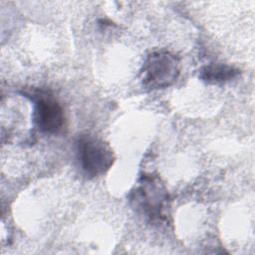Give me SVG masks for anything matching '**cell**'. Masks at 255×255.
Returning a JSON list of instances; mask_svg holds the SVG:
<instances>
[{"instance_id": "7a4b0ae2", "label": "cell", "mask_w": 255, "mask_h": 255, "mask_svg": "<svg viewBox=\"0 0 255 255\" xmlns=\"http://www.w3.org/2000/svg\"><path fill=\"white\" fill-rule=\"evenodd\" d=\"M79 165L88 177L106 173L116 159L111 145L104 139L91 134H81L76 140Z\"/></svg>"}, {"instance_id": "6da1fadb", "label": "cell", "mask_w": 255, "mask_h": 255, "mask_svg": "<svg viewBox=\"0 0 255 255\" xmlns=\"http://www.w3.org/2000/svg\"><path fill=\"white\" fill-rule=\"evenodd\" d=\"M134 210L150 223H161L169 213V194L157 175L142 174L129 193Z\"/></svg>"}, {"instance_id": "277c9868", "label": "cell", "mask_w": 255, "mask_h": 255, "mask_svg": "<svg viewBox=\"0 0 255 255\" xmlns=\"http://www.w3.org/2000/svg\"><path fill=\"white\" fill-rule=\"evenodd\" d=\"M34 102L33 121L36 128L43 133L59 132L65 122L64 110L58 101L46 92L25 94Z\"/></svg>"}, {"instance_id": "5b68a950", "label": "cell", "mask_w": 255, "mask_h": 255, "mask_svg": "<svg viewBox=\"0 0 255 255\" xmlns=\"http://www.w3.org/2000/svg\"><path fill=\"white\" fill-rule=\"evenodd\" d=\"M240 74V70L226 64H208L199 71V78L207 84H220L229 82Z\"/></svg>"}, {"instance_id": "3957f363", "label": "cell", "mask_w": 255, "mask_h": 255, "mask_svg": "<svg viewBox=\"0 0 255 255\" xmlns=\"http://www.w3.org/2000/svg\"><path fill=\"white\" fill-rule=\"evenodd\" d=\"M179 58L167 51L152 52L145 59L141 69V83L144 89L155 91L175 83L180 74Z\"/></svg>"}]
</instances>
